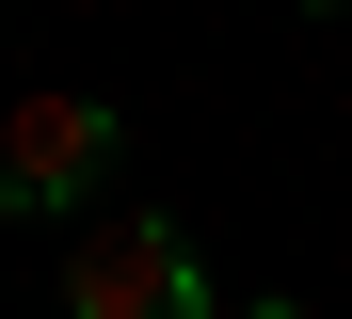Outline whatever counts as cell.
Masks as SVG:
<instances>
[{
  "label": "cell",
  "instance_id": "2",
  "mask_svg": "<svg viewBox=\"0 0 352 319\" xmlns=\"http://www.w3.org/2000/svg\"><path fill=\"white\" fill-rule=\"evenodd\" d=\"M112 144H129L112 96H16V112H0V224H65L80 191L112 176Z\"/></svg>",
  "mask_w": 352,
  "mask_h": 319
},
{
  "label": "cell",
  "instance_id": "3",
  "mask_svg": "<svg viewBox=\"0 0 352 319\" xmlns=\"http://www.w3.org/2000/svg\"><path fill=\"white\" fill-rule=\"evenodd\" d=\"M224 319H305V303H224Z\"/></svg>",
  "mask_w": 352,
  "mask_h": 319
},
{
  "label": "cell",
  "instance_id": "1",
  "mask_svg": "<svg viewBox=\"0 0 352 319\" xmlns=\"http://www.w3.org/2000/svg\"><path fill=\"white\" fill-rule=\"evenodd\" d=\"M65 319H208V255L176 208H129L65 255Z\"/></svg>",
  "mask_w": 352,
  "mask_h": 319
}]
</instances>
